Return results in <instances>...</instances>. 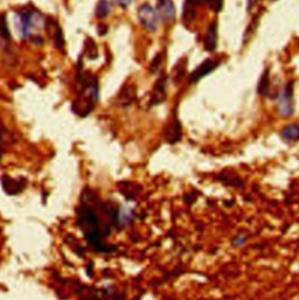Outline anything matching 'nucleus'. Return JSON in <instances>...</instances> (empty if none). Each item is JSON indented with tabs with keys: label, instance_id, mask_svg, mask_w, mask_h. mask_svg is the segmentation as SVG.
Listing matches in <instances>:
<instances>
[{
	"label": "nucleus",
	"instance_id": "nucleus-25",
	"mask_svg": "<svg viewBox=\"0 0 299 300\" xmlns=\"http://www.w3.org/2000/svg\"><path fill=\"white\" fill-rule=\"evenodd\" d=\"M196 1H198V4H204V2L208 1V0H196Z\"/></svg>",
	"mask_w": 299,
	"mask_h": 300
},
{
	"label": "nucleus",
	"instance_id": "nucleus-4",
	"mask_svg": "<svg viewBox=\"0 0 299 300\" xmlns=\"http://www.w3.org/2000/svg\"><path fill=\"white\" fill-rule=\"evenodd\" d=\"M137 15H138V20L142 24V26L146 30L153 33L158 30L159 14L150 4H147V2L142 4L138 7V11H137Z\"/></svg>",
	"mask_w": 299,
	"mask_h": 300
},
{
	"label": "nucleus",
	"instance_id": "nucleus-18",
	"mask_svg": "<svg viewBox=\"0 0 299 300\" xmlns=\"http://www.w3.org/2000/svg\"><path fill=\"white\" fill-rule=\"evenodd\" d=\"M84 52H85V55H87L90 60H94V59L97 58L98 50H97V46H96V44L94 42V40L88 39L87 42H85Z\"/></svg>",
	"mask_w": 299,
	"mask_h": 300
},
{
	"label": "nucleus",
	"instance_id": "nucleus-17",
	"mask_svg": "<svg viewBox=\"0 0 299 300\" xmlns=\"http://www.w3.org/2000/svg\"><path fill=\"white\" fill-rule=\"evenodd\" d=\"M0 35H1L5 40H10L11 39L10 27H8L7 16L5 13L0 14Z\"/></svg>",
	"mask_w": 299,
	"mask_h": 300
},
{
	"label": "nucleus",
	"instance_id": "nucleus-15",
	"mask_svg": "<svg viewBox=\"0 0 299 300\" xmlns=\"http://www.w3.org/2000/svg\"><path fill=\"white\" fill-rule=\"evenodd\" d=\"M136 98V87L133 84H129V86H125V88L121 91L119 95V101L124 105H129L132 103Z\"/></svg>",
	"mask_w": 299,
	"mask_h": 300
},
{
	"label": "nucleus",
	"instance_id": "nucleus-3",
	"mask_svg": "<svg viewBox=\"0 0 299 300\" xmlns=\"http://www.w3.org/2000/svg\"><path fill=\"white\" fill-rule=\"evenodd\" d=\"M20 33L24 39L33 36V32L35 28L41 27L42 25V16L38 11L31 8V10H25L20 14Z\"/></svg>",
	"mask_w": 299,
	"mask_h": 300
},
{
	"label": "nucleus",
	"instance_id": "nucleus-12",
	"mask_svg": "<svg viewBox=\"0 0 299 300\" xmlns=\"http://www.w3.org/2000/svg\"><path fill=\"white\" fill-rule=\"evenodd\" d=\"M46 27L48 28H52V32H48L50 34V38L53 39V42L54 45H55L56 48H59V49H62V48L64 47V38H63V33H62V30L61 27L59 26L58 22L52 20V19H49L47 22H46Z\"/></svg>",
	"mask_w": 299,
	"mask_h": 300
},
{
	"label": "nucleus",
	"instance_id": "nucleus-11",
	"mask_svg": "<svg viewBox=\"0 0 299 300\" xmlns=\"http://www.w3.org/2000/svg\"><path fill=\"white\" fill-rule=\"evenodd\" d=\"M165 137L169 143L175 144L181 138V125L178 118H173L165 129Z\"/></svg>",
	"mask_w": 299,
	"mask_h": 300
},
{
	"label": "nucleus",
	"instance_id": "nucleus-6",
	"mask_svg": "<svg viewBox=\"0 0 299 300\" xmlns=\"http://www.w3.org/2000/svg\"><path fill=\"white\" fill-rule=\"evenodd\" d=\"M166 76L163 75L160 78H158L153 91L151 93L150 103L151 105H159L166 100Z\"/></svg>",
	"mask_w": 299,
	"mask_h": 300
},
{
	"label": "nucleus",
	"instance_id": "nucleus-14",
	"mask_svg": "<svg viewBox=\"0 0 299 300\" xmlns=\"http://www.w3.org/2000/svg\"><path fill=\"white\" fill-rule=\"evenodd\" d=\"M196 0H185L184 8H182V20L185 24H189L194 20L196 13Z\"/></svg>",
	"mask_w": 299,
	"mask_h": 300
},
{
	"label": "nucleus",
	"instance_id": "nucleus-22",
	"mask_svg": "<svg viewBox=\"0 0 299 300\" xmlns=\"http://www.w3.org/2000/svg\"><path fill=\"white\" fill-rule=\"evenodd\" d=\"M248 237L244 236V235H238V236H236L234 240H233V245H235V247H241V245H243L244 243L247 242Z\"/></svg>",
	"mask_w": 299,
	"mask_h": 300
},
{
	"label": "nucleus",
	"instance_id": "nucleus-13",
	"mask_svg": "<svg viewBox=\"0 0 299 300\" xmlns=\"http://www.w3.org/2000/svg\"><path fill=\"white\" fill-rule=\"evenodd\" d=\"M282 139L286 143H296L299 140V124H290L281 131Z\"/></svg>",
	"mask_w": 299,
	"mask_h": 300
},
{
	"label": "nucleus",
	"instance_id": "nucleus-23",
	"mask_svg": "<svg viewBox=\"0 0 299 300\" xmlns=\"http://www.w3.org/2000/svg\"><path fill=\"white\" fill-rule=\"evenodd\" d=\"M258 1L260 0H248V11H252V8H254Z\"/></svg>",
	"mask_w": 299,
	"mask_h": 300
},
{
	"label": "nucleus",
	"instance_id": "nucleus-24",
	"mask_svg": "<svg viewBox=\"0 0 299 300\" xmlns=\"http://www.w3.org/2000/svg\"><path fill=\"white\" fill-rule=\"evenodd\" d=\"M132 1L133 0H119V5H121L122 7H126L127 5H130Z\"/></svg>",
	"mask_w": 299,
	"mask_h": 300
},
{
	"label": "nucleus",
	"instance_id": "nucleus-2",
	"mask_svg": "<svg viewBox=\"0 0 299 300\" xmlns=\"http://www.w3.org/2000/svg\"><path fill=\"white\" fill-rule=\"evenodd\" d=\"M82 88L79 96L73 103V111L79 117H85L90 114L98 102V83L95 76L85 75L81 80Z\"/></svg>",
	"mask_w": 299,
	"mask_h": 300
},
{
	"label": "nucleus",
	"instance_id": "nucleus-16",
	"mask_svg": "<svg viewBox=\"0 0 299 300\" xmlns=\"http://www.w3.org/2000/svg\"><path fill=\"white\" fill-rule=\"evenodd\" d=\"M270 88V76H269V69H266L262 74L260 82L257 86V92L262 96H266L269 92Z\"/></svg>",
	"mask_w": 299,
	"mask_h": 300
},
{
	"label": "nucleus",
	"instance_id": "nucleus-21",
	"mask_svg": "<svg viewBox=\"0 0 299 300\" xmlns=\"http://www.w3.org/2000/svg\"><path fill=\"white\" fill-rule=\"evenodd\" d=\"M223 1L224 0H208L210 10L213 12H220L222 7H223Z\"/></svg>",
	"mask_w": 299,
	"mask_h": 300
},
{
	"label": "nucleus",
	"instance_id": "nucleus-9",
	"mask_svg": "<svg viewBox=\"0 0 299 300\" xmlns=\"http://www.w3.org/2000/svg\"><path fill=\"white\" fill-rule=\"evenodd\" d=\"M1 182H2V188H4V191L10 195H16V194L21 193L25 188L24 179L16 180V179H12V178L7 177V175H4V177L1 178Z\"/></svg>",
	"mask_w": 299,
	"mask_h": 300
},
{
	"label": "nucleus",
	"instance_id": "nucleus-5",
	"mask_svg": "<svg viewBox=\"0 0 299 300\" xmlns=\"http://www.w3.org/2000/svg\"><path fill=\"white\" fill-rule=\"evenodd\" d=\"M278 111L283 117L293 114V84L287 83L278 98Z\"/></svg>",
	"mask_w": 299,
	"mask_h": 300
},
{
	"label": "nucleus",
	"instance_id": "nucleus-7",
	"mask_svg": "<svg viewBox=\"0 0 299 300\" xmlns=\"http://www.w3.org/2000/svg\"><path fill=\"white\" fill-rule=\"evenodd\" d=\"M157 11L164 21L174 20L175 6L172 0H157Z\"/></svg>",
	"mask_w": 299,
	"mask_h": 300
},
{
	"label": "nucleus",
	"instance_id": "nucleus-20",
	"mask_svg": "<svg viewBox=\"0 0 299 300\" xmlns=\"http://www.w3.org/2000/svg\"><path fill=\"white\" fill-rule=\"evenodd\" d=\"M161 63H163V55H161V53H158L157 55L153 58V60L151 61V64H150V73L151 74H155L158 72L159 69H160L161 67Z\"/></svg>",
	"mask_w": 299,
	"mask_h": 300
},
{
	"label": "nucleus",
	"instance_id": "nucleus-19",
	"mask_svg": "<svg viewBox=\"0 0 299 300\" xmlns=\"http://www.w3.org/2000/svg\"><path fill=\"white\" fill-rule=\"evenodd\" d=\"M110 13V4L107 0H101L98 2L97 8H96V15L97 18H105Z\"/></svg>",
	"mask_w": 299,
	"mask_h": 300
},
{
	"label": "nucleus",
	"instance_id": "nucleus-10",
	"mask_svg": "<svg viewBox=\"0 0 299 300\" xmlns=\"http://www.w3.org/2000/svg\"><path fill=\"white\" fill-rule=\"evenodd\" d=\"M216 21H213L207 28L206 35H205V49L207 52H214L218 47V26Z\"/></svg>",
	"mask_w": 299,
	"mask_h": 300
},
{
	"label": "nucleus",
	"instance_id": "nucleus-8",
	"mask_svg": "<svg viewBox=\"0 0 299 300\" xmlns=\"http://www.w3.org/2000/svg\"><path fill=\"white\" fill-rule=\"evenodd\" d=\"M216 61L212 60V59H207L199 66L196 69L193 70V73L189 76V82L190 83H196L198 81H200L202 77H205L206 75L212 72L213 69L216 67Z\"/></svg>",
	"mask_w": 299,
	"mask_h": 300
},
{
	"label": "nucleus",
	"instance_id": "nucleus-1",
	"mask_svg": "<svg viewBox=\"0 0 299 300\" xmlns=\"http://www.w3.org/2000/svg\"><path fill=\"white\" fill-rule=\"evenodd\" d=\"M79 225L81 230L83 231L85 239L94 248L101 253H109L113 249H110L104 243V239L109 235V230L104 227L103 222L97 216V214L93 210L89 205L83 202L79 208Z\"/></svg>",
	"mask_w": 299,
	"mask_h": 300
}]
</instances>
